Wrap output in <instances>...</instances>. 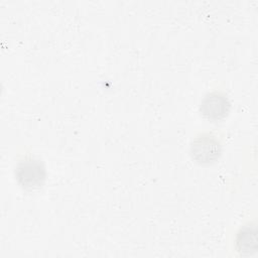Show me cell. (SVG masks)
Instances as JSON below:
<instances>
[{
    "instance_id": "cell-1",
    "label": "cell",
    "mask_w": 258,
    "mask_h": 258,
    "mask_svg": "<svg viewBox=\"0 0 258 258\" xmlns=\"http://www.w3.org/2000/svg\"><path fill=\"white\" fill-rule=\"evenodd\" d=\"M18 184L26 190L40 188L46 179V171L41 160L36 158H24L20 160L14 170Z\"/></svg>"
},
{
    "instance_id": "cell-4",
    "label": "cell",
    "mask_w": 258,
    "mask_h": 258,
    "mask_svg": "<svg viewBox=\"0 0 258 258\" xmlns=\"http://www.w3.org/2000/svg\"><path fill=\"white\" fill-rule=\"evenodd\" d=\"M236 249L243 255H252L257 251V231L254 225L240 229L236 237Z\"/></svg>"
},
{
    "instance_id": "cell-2",
    "label": "cell",
    "mask_w": 258,
    "mask_h": 258,
    "mask_svg": "<svg viewBox=\"0 0 258 258\" xmlns=\"http://www.w3.org/2000/svg\"><path fill=\"white\" fill-rule=\"evenodd\" d=\"M222 146L219 140L211 134H202L196 137L190 145L191 158L199 164H212L219 159Z\"/></svg>"
},
{
    "instance_id": "cell-3",
    "label": "cell",
    "mask_w": 258,
    "mask_h": 258,
    "mask_svg": "<svg viewBox=\"0 0 258 258\" xmlns=\"http://www.w3.org/2000/svg\"><path fill=\"white\" fill-rule=\"evenodd\" d=\"M231 103L226 95L220 92L207 94L200 106L201 113L204 117L212 121H220L226 118L230 112Z\"/></svg>"
}]
</instances>
